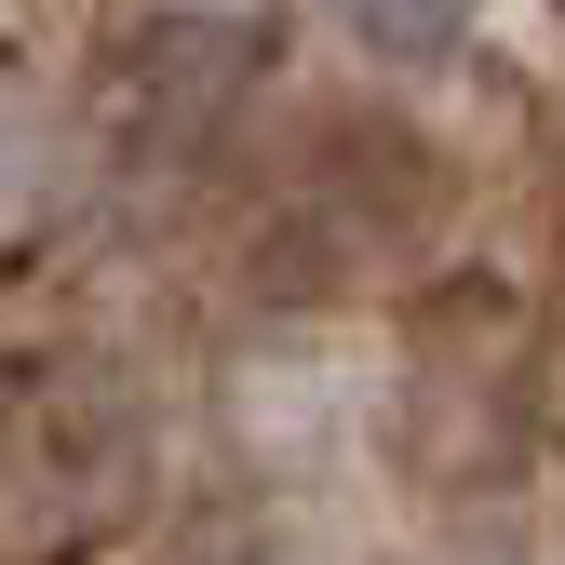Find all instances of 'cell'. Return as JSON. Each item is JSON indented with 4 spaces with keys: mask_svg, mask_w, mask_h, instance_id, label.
<instances>
[{
    "mask_svg": "<svg viewBox=\"0 0 565 565\" xmlns=\"http://www.w3.org/2000/svg\"><path fill=\"white\" fill-rule=\"evenodd\" d=\"M471 14H484V0H337V28L364 41L377 67H431V54H458Z\"/></svg>",
    "mask_w": 565,
    "mask_h": 565,
    "instance_id": "cell-1",
    "label": "cell"
}]
</instances>
